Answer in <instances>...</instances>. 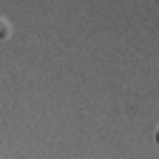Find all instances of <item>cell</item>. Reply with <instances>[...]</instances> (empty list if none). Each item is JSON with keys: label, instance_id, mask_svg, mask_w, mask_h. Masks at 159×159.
Wrapping results in <instances>:
<instances>
[{"label": "cell", "instance_id": "2", "mask_svg": "<svg viewBox=\"0 0 159 159\" xmlns=\"http://www.w3.org/2000/svg\"><path fill=\"white\" fill-rule=\"evenodd\" d=\"M156 145H159V128H156Z\"/></svg>", "mask_w": 159, "mask_h": 159}, {"label": "cell", "instance_id": "1", "mask_svg": "<svg viewBox=\"0 0 159 159\" xmlns=\"http://www.w3.org/2000/svg\"><path fill=\"white\" fill-rule=\"evenodd\" d=\"M9 34V23H6V20H0V40H3Z\"/></svg>", "mask_w": 159, "mask_h": 159}]
</instances>
